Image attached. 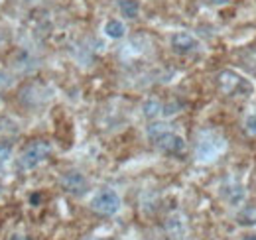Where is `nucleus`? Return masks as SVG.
Wrapping results in <instances>:
<instances>
[{
  "label": "nucleus",
  "mask_w": 256,
  "mask_h": 240,
  "mask_svg": "<svg viewBox=\"0 0 256 240\" xmlns=\"http://www.w3.org/2000/svg\"><path fill=\"white\" fill-rule=\"evenodd\" d=\"M217 87L226 96H244V98L252 96L256 90L254 83L248 77H244L242 73L234 71V69H223V71H219V75H217Z\"/></svg>",
  "instance_id": "1"
},
{
  "label": "nucleus",
  "mask_w": 256,
  "mask_h": 240,
  "mask_svg": "<svg viewBox=\"0 0 256 240\" xmlns=\"http://www.w3.org/2000/svg\"><path fill=\"white\" fill-rule=\"evenodd\" d=\"M226 148L224 138L217 130H201L197 134V142H195V158L197 162H213L215 158H219Z\"/></svg>",
  "instance_id": "2"
},
{
  "label": "nucleus",
  "mask_w": 256,
  "mask_h": 240,
  "mask_svg": "<svg viewBox=\"0 0 256 240\" xmlns=\"http://www.w3.org/2000/svg\"><path fill=\"white\" fill-rule=\"evenodd\" d=\"M52 144L46 142V140H36L32 144H28L22 156H20V168L24 172H30V170H36L38 166H42L50 156H52Z\"/></svg>",
  "instance_id": "3"
},
{
  "label": "nucleus",
  "mask_w": 256,
  "mask_h": 240,
  "mask_svg": "<svg viewBox=\"0 0 256 240\" xmlns=\"http://www.w3.org/2000/svg\"><path fill=\"white\" fill-rule=\"evenodd\" d=\"M120 205H122L120 195L114 189H102L91 199V209L95 210L96 214H102V216L116 214L120 210Z\"/></svg>",
  "instance_id": "4"
},
{
  "label": "nucleus",
  "mask_w": 256,
  "mask_h": 240,
  "mask_svg": "<svg viewBox=\"0 0 256 240\" xmlns=\"http://www.w3.org/2000/svg\"><path fill=\"white\" fill-rule=\"evenodd\" d=\"M154 144H156L158 150H162L168 156H182L186 152V140L180 134L172 132V130H166L164 134H160L154 140Z\"/></svg>",
  "instance_id": "5"
},
{
  "label": "nucleus",
  "mask_w": 256,
  "mask_h": 240,
  "mask_svg": "<svg viewBox=\"0 0 256 240\" xmlns=\"http://www.w3.org/2000/svg\"><path fill=\"white\" fill-rule=\"evenodd\" d=\"M60 183H62V189L65 193H69L73 197H83L89 191V181L81 172H67L62 176Z\"/></svg>",
  "instance_id": "6"
},
{
  "label": "nucleus",
  "mask_w": 256,
  "mask_h": 240,
  "mask_svg": "<svg viewBox=\"0 0 256 240\" xmlns=\"http://www.w3.org/2000/svg\"><path fill=\"white\" fill-rule=\"evenodd\" d=\"M170 44H172V50L180 56H190L193 52H197L201 48L199 40L190 34V32H176L172 38H170Z\"/></svg>",
  "instance_id": "7"
},
{
  "label": "nucleus",
  "mask_w": 256,
  "mask_h": 240,
  "mask_svg": "<svg viewBox=\"0 0 256 240\" xmlns=\"http://www.w3.org/2000/svg\"><path fill=\"white\" fill-rule=\"evenodd\" d=\"M221 197H223L228 205H232V207L244 203V199H246L244 185L240 181H234V180L226 181V183L221 185Z\"/></svg>",
  "instance_id": "8"
},
{
  "label": "nucleus",
  "mask_w": 256,
  "mask_h": 240,
  "mask_svg": "<svg viewBox=\"0 0 256 240\" xmlns=\"http://www.w3.org/2000/svg\"><path fill=\"white\" fill-rule=\"evenodd\" d=\"M102 32H104V36H106V38H110V40H122V38L126 36V26H124V22H122V20L110 18V20H106V22H104Z\"/></svg>",
  "instance_id": "9"
},
{
  "label": "nucleus",
  "mask_w": 256,
  "mask_h": 240,
  "mask_svg": "<svg viewBox=\"0 0 256 240\" xmlns=\"http://www.w3.org/2000/svg\"><path fill=\"white\" fill-rule=\"evenodd\" d=\"M238 226H256V205H246L236 212Z\"/></svg>",
  "instance_id": "10"
},
{
  "label": "nucleus",
  "mask_w": 256,
  "mask_h": 240,
  "mask_svg": "<svg viewBox=\"0 0 256 240\" xmlns=\"http://www.w3.org/2000/svg\"><path fill=\"white\" fill-rule=\"evenodd\" d=\"M118 10L126 18H136L140 14V2L138 0H120L118 2Z\"/></svg>",
  "instance_id": "11"
},
{
  "label": "nucleus",
  "mask_w": 256,
  "mask_h": 240,
  "mask_svg": "<svg viewBox=\"0 0 256 240\" xmlns=\"http://www.w3.org/2000/svg\"><path fill=\"white\" fill-rule=\"evenodd\" d=\"M164 110V104H162L158 98H148L144 104H142V112L146 118H156L158 114H162Z\"/></svg>",
  "instance_id": "12"
},
{
  "label": "nucleus",
  "mask_w": 256,
  "mask_h": 240,
  "mask_svg": "<svg viewBox=\"0 0 256 240\" xmlns=\"http://www.w3.org/2000/svg\"><path fill=\"white\" fill-rule=\"evenodd\" d=\"M166 130H170L166 122H152V124H150V126L146 128V134H148V138H150V140L154 142V140H156V138H158L160 134H164Z\"/></svg>",
  "instance_id": "13"
},
{
  "label": "nucleus",
  "mask_w": 256,
  "mask_h": 240,
  "mask_svg": "<svg viewBox=\"0 0 256 240\" xmlns=\"http://www.w3.org/2000/svg\"><path fill=\"white\" fill-rule=\"evenodd\" d=\"M244 132L248 136H256V108L248 110L244 116Z\"/></svg>",
  "instance_id": "14"
},
{
  "label": "nucleus",
  "mask_w": 256,
  "mask_h": 240,
  "mask_svg": "<svg viewBox=\"0 0 256 240\" xmlns=\"http://www.w3.org/2000/svg\"><path fill=\"white\" fill-rule=\"evenodd\" d=\"M12 156V144H6V142H0V166H4Z\"/></svg>",
  "instance_id": "15"
},
{
  "label": "nucleus",
  "mask_w": 256,
  "mask_h": 240,
  "mask_svg": "<svg viewBox=\"0 0 256 240\" xmlns=\"http://www.w3.org/2000/svg\"><path fill=\"white\" fill-rule=\"evenodd\" d=\"M230 0H205L207 6H215V8H221V6H226Z\"/></svg>",
  "instance_id": "16"
},
{
  "label": "nucleus",
  "mask_w": 256,
  "mask_h": 240,
  "mask_svg": "<svg viewBox=\"0 0 256 240\" xmlns=\"http://www.w3.org/2000/svg\"><path fill=\"white\" fill-rule=\"evenodd\" d=\"M8 240H30L28 236H24V234H12Z\"/></svg>",
  "instance_id": "17"
},
{
  "label": "nucleus",
  "mask_w": 256,
  "mask_h": 240,
  "mask_svg": "<svg viewBox=\"0 0 256 240\" xmlns=\"http://www.w3.org/2000/svg\"><path fill=\"white\" fill-rule=\"evenodd\" d=\"M242 240H256V234H248V236H244Z\"/></svg>",
  "instance_id": "18"
},
{
  "label": "nucleus",
  "mask_w": 256,
  "mask_h": 240,
  "mask_svg": "<svg viewBox=\"0 0 256 240\" xmlns=\"http://www.w3.org/2000/svg\"><path fill=\"white\" fill-rule=\"evenodd\" d=\"M0 195H2V181H0Z\"/></svg>",
  "instance_id": "19"
},
{
  "label": "nucleus",
  "mask_w": 256,
  "mask_h": 240,
  "mask_svg": "<svg viewBox=\"0 0 256 240\" xmlns=\"http://www.w3.org/2000/svg\"><path fill=\"white\" fill-rule=\"evenodd\" d=\"M89 240H95V238H89Z\"/></svg>",
  "instance_id": "20"
},
{
  "label": "nucleus",
  "mask_w": 256,
  "mask_h": 240,
  "mask_svg": "<svg viewBox=\"0 0 256 240\" xmlns=\"http://www.w3.org/2000/svg\"><path fill=\"white\" fill-rule=\"evenodd\" d=\"M0 2H2V0H0Z\"/></svg>",
  "instance_id": "21"
}]
</instances>
